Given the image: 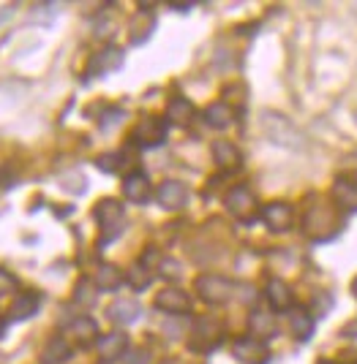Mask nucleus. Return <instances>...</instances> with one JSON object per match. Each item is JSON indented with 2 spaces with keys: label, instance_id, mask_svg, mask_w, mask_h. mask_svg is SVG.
<instances>
[{
  "label": "nucleus",
  "instance_id": "f257e3e1",
  "mask_svg": "<svg viewBox=\"0 0 357 364\" xmlns=\"http://www.w3.org/2000/svg\"><path fill=\"white\" fill-rule=\"evenodd\" d=\"M224 343V326L213 316H202L194 321V329L188 337V348L194 353H210Z\"/></svg>",
  "mask_w": 357,
  "mask_h": 364
},
{
  "label": "nucleus",
  "instance_id": "f03ea898",
  "mask_svg": "<svg viewBox=\"0 0 357 364\" xmlns=\"http://www.w3.org/2000/svg\"><path fill=\"white\" fill-rule=\"evenodd\" d=\"M93 218L98 220V226L104 228V234H101V245L112 242V240L123 231V204H120V201H115V198H101V201L95 204Z\"/></svg>",
  "mask_w": 357,
  "mask_h": 364
},
{
  "label": "nucleus",
  "instance_id": "7ed1b4c3",
  "mask_svg": "<svg viewBox=\"0 0 357 364\" xmlns=\"http://www.w3.org/2000/svg\"><path fill=\"white\" fill-rule=\"evenodd\" d=\"M262 128H264V134L273 139L276 144H284V147H300V144H303V136L297 134L295 125L286 120L284 114L264 112V114H262Z\"/></svg>",
  "mask_w": 357,
  "mask_h": 364
},
{
  "label": "nucleus",
  "instance_id": "20e7f679",
  "mask_svg": "<svg viewBox=\"0 0 357 364\" xmlns=\"http://www.w3.org/2000/svg\"><path fill=\"white\" fill-rule=\"evenodd\" d=\"M338 228H341V223H338L336 215L330 213V207H325V210L322 207H311L309 215H306V234L316 242L330 240Z\"/></svg>",
  "mask_w": 357,
  "mask_h": 364
},
{
  "label": "nucleus",
  "instance_id": "39448f33",
  "mask_svg": "<svg viewBox=\"0 0 357 364\" xmlns=\"http://www.w3.org/2000/svg\"><path fill=\"white\" fill-rule=\"evenodd\" d=\"M197 291L207 304H224L234 296V283L221 277V274H200L197 277Z\"/></svg>",
  "mask_w": 357,
  "mask_h": 364
},
{
  "label": "nucleus",
  "instance_id": "423d86ee",
  "mask_svg": "<svg viewBox=\"0 0 357 364\" xmlns=\"http://www.w3.org/2000/svg\"><path fill=\"white\" fill-rule=\"evenodd\" d=\"M167 139V120L161 117H142L131 131V144L137 147H158Z\"/></svg>",
  "mask_w": 357,
  "mask_h": 364
},
{
  "label": "nucleus",
  "instance_id": "0eeeda50",
  "mask_svg": "<svg viewBox=\"0 0 357 364\" xmlns=\"http://www.w3.org/2000/svg\"><path fill=\"white\" fill-rule=\"evenodd\" d=\"M224 204H227V210H229L237 220H243V223H254V218L259 215L257 198H254V193H251L249 188H243V185L232 188V191L224 196Z\"/></svg>",
  "mask_w": 357,
  "mask_h": 364
},
{
  "label": "nucleus",
  "instance_id": "6e6552de",
  "mask_svg": "<svg viewBox=\"0 0 357 364\" xmlns=\"http://www.w3.org/2000/svg\"><path fill=\"white\" fill-rule=\"evenodd\" d=\"M232 353L237 362L243 364H267L270 362V348H267V343L264 340H257V337H240V340H234L232 346Z\"/></svg>",
  "mask_w": 357,
  "mask_h": 364
},
{
  "label": "nucleus",
  "instance_id": "1a4fd4ad",
  "mask_svg": "<svg viewBox=\"0 0 357 364\" xmlns=\"http://www.w3.org/2000/svg\"><path fill=\"white\" fill-rule=\"evenodd\" d=\"M330 196H333L336 207L341 213H357V180H352V177H336L333 188H330Z\"/></svg>",
  "mask_w": 357,
  "mask_h": 364
},
{
  "label": "nucleus",
  "instance_id": "9d476101",
  "mask_svg": "<svg viewBox=\"0 0 357 364\" xmlns=\"http://www.w3.org/2000/svg\"><path fill=\"white\" fill-rule=\"evenodd\" d=\"M123 65V49L118 46H107L101 52H95L90 63H88V74L90 76H107L112 71H118Z\"/></svg>",
  "mask_w": 357,
  "mask_h": 364
},
{
  "label": "nucleus",
  "instance_id": "9b49d317",
  "mask_svg": "<svg viewBox=\"0 0 357 364\" xmlns=\"http://www.w3.org/2000/svg\"><path fill=\"white\" fill-rule=\"evenodd\" d=\"M155 198H158V204H161L164 210H180V207H186L188 191H186V185H183V182L167 180V182H161V185H158Z\"/></svg>",
  "mask_w": 357,
  "mask_h": 364
},
{
  "label": "nucleus",
  "instance_id": "f8f14e48",
  "mask_svg": "<svg viewBox=\"0 0 357 364\" xmlns=\"http://www.w3.org/2000/svg\"><path fill=\"white\" fill-rule=\"evenodd\" d=\"M259 218L270 231H286L292 226V207L284 201H273V204H264L259 210Z\"/></svg>",
  "mask_w": 357,
  "mask_h": 364
},
{
  "label": "nucleus",
  "instance_id": "ddd939ff",
  "mask_svg": "<svg viewBox=\"0 0 357 364\" xmlns=\"http://www.w3.org/2000/svg\"><path fill=\"white\" fill-rule=\"evenodd\" d=\"M155 307L170 313V316H183V313L191 310V296L180 289H164L158 291V296H155Z\"/></svg>",
  "mask_w": 357,
  "mask_h": 364
},
{
  "label": "nucleus",
  "instance_id": "4468645a",
  "mask_svg": "<svg viewBox=\"0 0 357 364\" xmlns=\"http://www.w3.org/2000/svg\"><path fill=\"white\" fill-rule=\"evenodd\" d=\"M66 332L71 334V340L77 343L79 348H90L93 343H98V323L90 316H79L68 323Z\"/></svg>",
  "mask_w": 357,
  "mask_h": 364
},
{
  "label": "nucleus",
  "instance_id": "2eb2a0df",
  "mask_svg": "<svg viewBox=\"0 0 357 364\" xmlns=\"http://www.w3.org/2000/svg\"><path fill=\"white\" fill-rule=\"evenodd\" d=\"M123 196L134 204H145L148 198L153 196V188H150V180L145 171H131L125 174L123 180Z\"/></svg>",
  "mask_w": 357,
  "mask_h": 364
},
{
  "label": "nucleus",
  "instance_id": "dca6fc26",
  "mask_svg": "<svg viewBox=\"0 0 357 364\" xmlns=\"http://www.w3.org/2000/svg\"><path fill=\"white\" fill-rule=\"evenodd\" d=\"M153 28H155V16L150 9H140L134 19H131V25H128V38H131V44L140 46L145 44L150 36H153Z\"/></svg>",
  "mask_w": 357,
  "mask_h": 364
},
{
  "label": "nucleus",
  "instance_id": "f3484780",
  "mask_svg": "<svg viewBox=\"0 0 357 364\" xmlns=\"http://www.w3.org/2000/svg\"><path fill=\"white\" fill-rule=\"evenodd\" d=\"M249 329H251V337H257V340H270V337L279 334V321H276L273 313L254 310L249 316Z\"/></svg>",
  "mask_w": 357,
  "mask_h": 364
},
{
  "label": "nucleus",
  "instance_id": "a211bd4d",
  "mask_svg": "<svg viewBox=\"0 0 357 364\" xmlns=\"http://www.w3.org/2000/svg\"><path fill=\"white\" fill-rule=\"evenodd\" d=\"M140 313H142V304L137 302V299H115V302L107 307L109 321H115V323H120V326L134 323V321L140 318Z\"/></svg>",
  "mask_w": 357,
  "mask_h": 364
},
{
  "label": "nucleus",
  "instance_id": "6ab92c4d",
  "mask_svg": "<svg viewBox=\"0 0 357 364\" xmlns=\"http://www.w3.org/2000/svg\"><path fill=\"white\" fill-rule=\"evenodd\" d=\"M125 350H128V334H123V332H109L98 340V356H101L104 362L120 359Z\"/></svg>",
  "mask_w": 357,
  "mask_h": 364
},
{
  "label": "nucleus",
  "instance_id": "aec40b11",
  "mask_svg": "<svg viewBox=\"0 0 357 364\" xmlns=\"http://www.w3.org/2000/svg\"><path fill=\"white\" fill-rule=\"evenodd\" d=\"M213 158H216V164L224 171H237V168L243 166V155H240V150L234 147L232 141H216L213 144Z\"/></svg>",
  "mask_w": 357,
  "mask_h": 364
},
{
  "label": "nucleus",
  "instance_id": "412c9836",
  "mask_svg": "<svg viewBox=\"0 0 357 364\" xmlns=\"http://www.w3.org/2000/svg\"><path fill=\"white\" fill-rule=\"evenodd\" d=\"M38 307H41V296L36 294V291H25V294H19L11 304V310H9V318L11 321H25L36 316L38 313Z\"/></svg>",
  "mask_w": 357,
  "mask_h": 364
},
{
  "label": "nucleus",
  "instance_id": "4be33fe9",
  "mask_svg": "<svg viewBox=\"0 0 357 364\" xmlns=\"http://www.w3.org/2000/svg\"><path fill=\"white\" fill-rule=\"evenodd\" d=\"M71 359V346L66 337H49L47 346L41 348V364H63Z\"/></svg>",
  "mask_w": 357,
  "mask_h": 364
},
{
  "label": "nucleus",
  "instance_id": "5701e85b",
  "mask_svg": "<svg viewBox=\"0 0 357 364\" xmlns=\"http://www.w3.org/2000/svg\"><path fill=\"white\" fill-rule=\"evenodd\" d=\"M264 296L273 310H289L292 307V291L284 280H270L267 289H264Z\"/></svg>",
  "mask_w": 357,
  "mask_h": 364
},
{
  "label": "nucleus",
  "instance_id": "b1692460",
  "mask_svg": "<svg viewBox=\"0 0 357 364\" xmlns=\"http://www.w3.org/2000/svg\"><path fill=\"white\" fill-rule=\"evenodd\" d=\"M194 117V104L183 98V95H175L170 101V107H167V122L172 125H188Z\"/></svg>",
  "mask_w": 357,
  "mask_h": 364
},
{
  "label": "nucleus",
  "instance_id": "393cba45",
  "mask_svg": "<svg viewBox=\"0 0 357 364\" xmlns=\"http://www.w3.org/2000/svg\"><path fill=\"white\" fill-rule=\"evenodd\" d=\"M95 289L101 291H118L123 286V272L118 269V267H112V264H101L98 267V272H95Z\"/></svg>",
  "mask_w": 357,
  "mask_h": 364
},
{
  "label": "nucleus",
  "instance_id": "a878e982",
  "mask_svg": "<svg viewBox=\"0 0 357 364\" xmlns=\"http://www.w3.org/2000/svg\"><path fill=\"white\" fill-rule=\"evenodd\" d=\"M289 326H292V334H295L300 343L311 340V334H314V318H311L309 310H292Z\"/></svg>",
  "mask_w": 357,
  "mask_h": 364
},
{
  "label": "nucleus",
  "instance_id": "bb28decb",
  "mask_svg": "<svg viewBox=\"0 0 357 364\" xmlns=\"http://www.w3.org/2000/svg\"><path fill=\"white\" fill-rule=\"evenodd\" d=\"M205 120L213 128H229L234 120V112L227 104H210V107L205 109Z\"/></svg>",
  "mask_w": 357,
  "mask_h": 364
},
{
  "label": "nucleus",
  "instance_id": "cd10ccee",
  "mask_svg": "<svg viewBox=\"0 0 357 364\" xmlns=\"http://www.w3.org/2000/svg\"><path fill=\"white\" fill-rule=\"evenodd\" d=\"M125 280H128V286H131L134 291H142L153 283V272H150V267H148L145 261H140V264H134V267L128 269Z\"/></svg>",
  "mask_w": 357,
  "mask_h": 364
},
{
  "label": "nucleus",
  "instance_id": "c85d7f7f",
  "mask_svg": "<svg viewBox=\"0 0 357 364\" xmlns=\"http://www.w3.org/2000/svg\"><path fill=\"white\" fill-rule=\"evenodd\" d=\"M95 283H90V280H79L77 289H74V302L85 304V307H90V304L95 302Z\"/></svg>",
  "mask_w": 357,
  "mask_h": 364
},
{
  "label": "nucleus",
  "instance_id": "c756f323",
  "mask_svg": "<svg viewBox=\"0 0 357 364\" xmlns=\"http://www.w3.org/2000/svg\"><path fill=\"white\" fill-rule=\"evenodd\" d=\"M120 164H123V155L120 152H107V155H101L95 161V166L101 168V171H107V174H115L120 168Z\"/></svg>",
  "mask_w": 357,
  "mask_h": 364
},
{
  "label": "nucleus",
  "instance_id": "7c9ffc66",
  "mask_svg": "<svg viewBox=\"0 0 357 364\" xmlns=\"http://www.w3.org/2000/svg\"><path fill=\"white\" fill-rule=\"evenodd\" d=\"M158 267H161V274L170 277V280H177V277H180V264H177L175 258H161Z\"/></svg>",
  "mask_w": 357,
  "mask_h": 364
},
{
  "label": "nucleus",
  "instance_id": "2f4dec72",
  "mask_svg": "<svg viewBox=\"0 0 357 364\" xmlns=\"http://www.w3.org/2000/svg\"><path fill=\"white\" fill-rule=\"evenodd\" d=\"M14 289H16V277L11 272H6V269H0V296L11 294Z\"/></svg>",
  "mask_w": 357,
  "mask_h": 364
},
{
  "label": "nucleus",
  "instance_id": "473e14b6",
  "mask_svg": "<svg viewBox=\"0 0 357 364\" xmlns=\"http://www.w3.org/2000/svg\"><path fill=\"white\" fill-rule=\"evenodd\" d=\"M120 120H123V109H107V114L101 117V128H109V125H115Z\"/></svg>",
  "mask_w": 357,
  "mask_h": 364
},
{
  "label": "nucleus",
  "instance_id": "72a5a7b5",
  "mask_svg": "<svg viewBox=\"0 0 357 364\" xmlns=\"http://www.w3.org/2000/svg\"><path fill=\"white\" fill-rule=\"evenodd\" d=\"M128 364H148V353H145V350H134Z\"/></svg>",
  "mask_w": 357,
  "mask_h": 364
},
{
  "label": "nucleus",
  "instance_id": "f704fd0d",
  "mask_svg": "<svg viewBox=\"0 0 357 364\" xmlns=\"http://www.w3.org/2000/svg\"><path fill=\"white\" fill-rule=\"evenodd\" d=\"M3 332H6V318L0 316V337H3Z\"/></svg>",
  "mask_w": 357,
  "mask_h": 364
},
{
  "label": "nucleus",
  "instance_id": "c9c22d12",
  "mask_svg": "<svg viewBox=\"0 0 357 364\" xmlns=\"http://www.w3.org/2000/svg\"><path fill=\"white\" fill-rule=\"evenodd\" d=\"M352 294H355V299H357V277L352 280Z\"/></svg>",
  "mask_w": 357,
  "mask_h": 364
},
{
  "label": "nucleus",
  "instance_id": "e433bc0d",
  "mask_svg": "<svg viewBox=\"0 0 357 364\" xmlns=\"http://www.w3.org/2000/svg\"><path fill=\"white\" fill-rule=\"evenodd\" d=\"M319 364H336V362H330V359H325V362H319Z\"/></svg>",
  "mask_w": 357,
  "mask_h": 364
}]
</instances>
